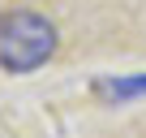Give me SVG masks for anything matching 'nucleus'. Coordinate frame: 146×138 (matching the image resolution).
I'll use <instances>...</instances> for the list:
<instances>
[{"instance_id": "1", "label": "nucleus", "mask_w": 146, "mask_h": 138, "mask_svg": "<svg viewBox=\"0 0 146 138\" xmlns=\"http://www.w3.org/2000/svg\"><path fill=\"white\" fill-rule=\"evenodd\" d=\"M56 52V26L35 9L0 13V69L5 74H35Z\"/></svg>"}, {"instance_id": "2", "label": "nucleus", "mask_w": 146, "mask_h": 138, "mask_svg": "<svg viewBox=\"0 0 146 138\" xmlns=\"http://www.w3.org/2000/svg\"><path fill=\"white\" fill-rule=\"evenodd\" d=\"M95 95L103 104H129V99L146 95V74L142 78H99L95 82Z\"/></svg>"}]
</instances>
